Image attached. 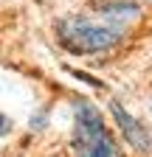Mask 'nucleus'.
<instances>
[{"label": "nucleus", "instance_id": "obj_1", "mask_svg": "<svg viewBox=\"0 0 152 157\" xmlns=\"http://www.w3.org/2000/svg\"><path fill=\"white\" fill-rule=\"evenodd\" d=\"M56 34L70 53H99L116 45L124 28L113 25L102 14H70L56 23Z\"/></svg>", "mask_w": 152, "mask_h": 157}, {"label": "nucleus", "instance_id": "obj_4", "mask_svg": "<svg viewBox=\"0 0 152 157\" xmlns=\"http://www.w3.org/2000/svg\"><path fill=\"white\" fill-rule=\"evenodd\" d=\"M9 132H11V121H9L6 115H0V137H3V135H9Z\"/></svg>", "mask_w": 152, "mask_h": 157}, {"label": "nucleus", "instance_id": "obj_2", "mask_svg": "<svg viewBox=\"0 0 152 157\" xmlns=\"http://www.w3.org/2000/svg\"><path fill=\"white\" fill-rule=\"evenodd\" d=\"M73 151L76 157H121L118 143L107 132L99 109L90 101H76L73 107Z\"/></svg>", "mask_w": 152, "mask_h": 157}, {"label": "nucleus", "instance_id": "obj_3", "mask_svg": "<svg viewBox=\"0 0 152 157\" xmlns=\"http://www.w3.org/2000/svg\"><path fill=\"white\" fill-rule=\"evenodd\" d=\"M110 109H113V115H116V121H118L124 137L130 140V146H132V149H138V151H149V149H152V135H149V132H146V129H144L132 115H127L124 107H121L118 101H113Z\"/></svg>", "mask_w": 152, "mask_h": 157}]
</instances>
